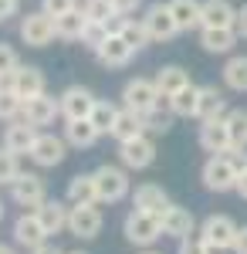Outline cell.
<instances>
[{"instance_id":"1","label":"cell","mask_w":247,"mask_h":254,"mask_svg":"<svg viewBox=\"0 0 247 254\" xmlns=\"http://www.w3.org/2000/svg\"><path fill=\"white\" fill-rule=\"evenodd\" d=\"M159 237H163V220H159V214L132 207L129 217H125V241L135 244V248H152Z\"/></svg>"},{"instance_id":"2","label":"cell","mask_w":247,"mask_h":254,"mask_svg":"<svg viewBox=\"0 0 247 254\" xmlns=\"http://www.w3.org/2000/svg\"><path fill=\"white\" fill-rule=\"evenodd\" d=\"M159 88H156V78H132L125 81V88H122V105L125 109H132V112H149L159 105Z\"/></svg>"},{"instance_id":"3","label":"cell","mask_w":247,"mask_h":254,"mask_svg":"<svg viewBox=\"0 0 247 254\" xmlns=\"http://www.w3.org/2000/svg\"><path fill=\"white\" fill-rule=\"evenodd\" d=\"M203 187H207L210 193H230V190H237V170L230 166L227 156H210L203 163Z\"/></svg>"},{"instance_id":"4","label":"cell","mask_w":247,"mask_h":254,"mask_svg":"<svg viewBox=\"0 0 247 254\" xmlns=\"http://www.w3.org/2000/svg\"><path fill=\"white\" fill-rule=\"evenodd\" d=\"M95 193H98V203H115V200H122V196L129 193V176L122 173L119 166H98L95 173Z\"/></svg>"},{"instance_id":"5","label":"cell","mask_w":247,"mask_h":254,"mask_svg":"<svg viewBox=\"0 0 247 254\" xmlns=\"http://www.w3.org/2000/svg\"><path fill=\"white\" fill-rule=\"evenodd\" d=\"M58 34H55V17L51 14H44V10H31L27 17L20 20V41L27 44V48H44V44H51Z\"/></svg>"},{"instance_id":"6","label":"cell","mask_w":247,"mask_h":254,"mask_svg":"<svg viewBox=\"0 0 247 254\" xmlns=\"http://www.w3.org/2000/svg\"><path fill=\"white\" fill-rule=\"evenodd\" d=\"M68 231L81 241H92L102 234V210L95 203H71L68 210Z\"/></svg>"},{"instance_id":"7","label":"cell","mask_w":247,"mask_h":254,"mask_svg":"<svg viewBox=\"0 0 247 254\" xmlns=\"http://www.w3.org/2000/svg\"><path fill=\"white\" fill-rule=\"evenodd\" d=\"M0 88H10L20 102H27V98H34V95L44 92V71L34 68V64H20L14 75H7V78H3Z\"/></svg>"},{"instance_id":"8","label":"cell","mask_w":247,"mask_h":254,"mask_svg":"<svg viewBox=\"0 0 247 254\" xmlns=\"http://www.w3.org/2000/svg\"><path fill=\"white\" fill-rule=\"evenodd\" d=\"M27 156L34 159L38 166H58V163H64V156H68V139L55 136V132H38V139H34V146H31V153Z\"/></svg>"},{"instance_id":"9","label":"cell","mask_w":247,"mask_h":254,"mask_svg":"<svg viewBox=\"0 0 247 254\" xmlns=\"http://www.w3.org/2000/svg\"><path fill=\"white\" fill-rule=\"evenodd\" d=\"M237 224L230 220L227 214H213L203 220V227H200V237L213 244V248H224V251H234V241H237Z\"/></svg>"},{"instance_id":"10","label":"cell","mask_w":247,"mask_h":254,"mask_svg":"<svg viewBox=\"0 0 247 254\" xmlns=\"http://www.w3.org/2000/svg\"><path fill=\"white\" fill-rule=\"evenodd\" d=\"M119 159L129 170H146V166H152V159H156V142L146 132L129 139V142H119Z\"/></svg>"},{"instance_id":"11","label":"cell","mask_w":247,"mask_h":254,"mask_svg":"<svg viewBox=\"0 0 247 254\" xmlns=\"http://www.w3.org/2000/svg\"><path fill=\"white\" fill-rule=\"evenodd\" d=\"M200 146L207 149L210 156H224L227 149H234V139H230V129H227V116L207 119L200 126Z\"/></svg>"},{"instance_id":"12","label":"cell","mask_w":247,"mask_h":254,"mask_svg":"<svg viewBox=\"0 0 247 254\" xmlns=\"http://www.w3.org/2000/svg\"><path fill=\"white\" fill-rule=\"evenodd\" d=\"M10 196H14V203H20V207L38 210L41 203L48 200V193H44V180L34 176V173H17V180L10 183Z\"/></svg>"},{"instance_id":"13","label":"cell","mask_w":247,"mask_h":254,"mask_svg":"<svg viewBox=\"0 0 247 254\" xmlns=\"http://www.w3.org/2000/svg\"><path fill=\"white\" fill-rule=\"evenodd\" d=\"M58 116H61V102L51 98L48 92L27 98V102H24V109H20V119H27L34 129H38V126H51Z\"/></svg>"},{"instance_id":"14","label":"cell","mask_w":247,"mask_h":254,"mask_svg":"<svg viewBox=\"0 0 247 254\" xmlns=\"http://www.w3.org/2000/svg\"><path fill=\"white\" fill-rule=\"evenodd\" d=\"M146 31H149L152 41H170L180 34V27H176V17H173L170 3H152L149 10H146Z\"/></svg>"},{"instance_id":"15","label":"cell","mask_w":247,"mask_h":254,"mask_svg":"<svg viewBox=\"0 0 247 254\" xmlns=\"http://www.w3.org/2000/svg\"><path fill=\"white\" fill-rule=\"evenodd\" d=\"M58 102H61V116H64V119H88L98 98L92 95L88 88L71 85V88H64V92H61V98H58Z\"/></svg>"},{"instance_id":"16","label":"cell","mask_w":247,"mask_h":254,"mask_svg":"<svg viewBox=\"0 0 247 254\" xmlns=\"http://www.w3.org/2000/svg\"><path fill=\"white\" fill-rule=\"evenodd\" d=\"M132 55H135L132 44L122 38L119 31H112V34L105 38V44H102V48L95 51V58L102 61L105 68H122V64H129V61H132Z\"/></svg>"},{"instance_id":"17","label":"cell","mask_w":247,"mask_h":254,"mask_svg":"<svg viewBox=\"0 0 247 254\" xmlns=\"http://www.w3.org/2000/svg\"><path fill=\"white\" fill-rule=\"evenodd\" d=\"M34 139H38V129L27 122V119H14V122H7V129H3V146L10 149V153H31V146H34Z\"/></svg>"},{"instance_id":"18","label":"cell","mask_w":247,"mask_h":254,"mask_svg":"<svg viewBox=\"0 0 247 254\" xmlns=\"http://www.w3.org/2000/svg\"><path fill=\"white\" fill-rule=\"evenodd\" d=\"M237 24V7L227 0H203L200 7V27H234Z\"/></svg>"},{"instance_id":"19","label":"cell","mask_w":247,"mask_h":254,"mask_svg":"<svg viewBox=\"0 0 247 254\" xmlns=\"http://www.w3.org/2000/svg\"><path fill=\"white\" fill-rule=\"evenodd\" d=\"M14 241L24 244V248H31V251L48 241V231H44V224H41V217L34 214V210L17 217V224H14Z\"/></svg>"},{"instance_id":"20","label":"cell","mask_w":247,"mask_h":254,"mask_svg":"<svg viewBox=\"0 0 247 254\" xmlns=\"http://www.w3.org/2000/svg\"><path fill=\"white\" fill-rule=\"evenodd\" d=\"M159 220H163V234L176 237V241H183V237L193 234V214L186 210V207H176V203H170L163 214H159Z\"/></svg>"},{"instance_id":"21","label":"cell","mask_w":247,"mask_h":254,"mask_svg":"<svg viewBox=\"0 0 247 254\" xmlns=\"http://www.w3.org/2000/svg\"><path fill=\"white\" fill-rule=\"evenodd\" d=\"M230 109H227V98L217 85H203L200 88V98H196V119L207 122V119H224Z\"/></svg>"},{"instance_id":"22","label":"cell","mask_w":247,"mask_h":254,"mask_svg":"<svg viewBox=\"0 0 247 254\" xmlns=\"http://www.w3.org/2000/svg\"><path fill=\"white\" fill-rule=\"evenodd\" d=\"M237 41H241V34L234 27H200V44L210 55H227V51H234Z\"/></svg>"},{"instance_id":"23","label":"cell","mask_w":247,"mask_h":254,"mask_svg":"<svg viewBox=\"0 0 247 254\" xmlns=\"http://www.w3.org/2000/svg\"><path fill=\"white\" fill-rule=\"evenodd\" d=\"M98 136H102V132L95 129L92 119H68V126H64V139H68V146H75V149L95 146Z\"/></svg>"},{"instance_id":"24","label":"cell","mask_w":247,"mask_h":254,"mask_svg":"<svg viewBox=\"0 0 247 254\" xmlns=\"http://www.w3.org/2000/svg\"><path fill=\"white\" fill-rule=\"evenodd\" d=\"M68 210L71 207H64L61 200H44L34 214L41 217V224H44V231H48V237L51 234H61V231H68Z\"/></svg>"},{"instance_id":"25","label":"cell","mask_w":247,"mask_h":254,"mask_svg":"<svg viewBox=\"0 0 247 254\" xmlns=\"http://www.w3.org/2000/svg\"><path fill=\"white\" fill-rule=\"evenodd\" d=\"M132 207L163 214V210L170 207V196H166L163 187H156V183H142V187H135V193H132Z\"/></svg>"},{"instance_id":"26","label":"cell","mask_w":247,"mask_h":254,"mask_svg":"<svg viewBox=\"0 0 247 254\" xmlns=\"http://www.w3.org/2000/svg\"><path fill=\"white\" fill-rule=\"evenodd\" d=\"M142 132H146V126H142V116L122 105V109H119V119H115V126H112V132H109V136H112L115 142H129V139L142 136Z\"/></svg>"},{"instance_id":"27","label":"cell","mask_w":247,"mask_h":254,"mask_svg":"<svg viewBox=\"0 0 247 254\" xmlns=\"http://www.w3.org/2000/svg\"><path fill=\"white\" fill-rule=\"evenodd\" d=\"M85 24H88L85 10H81V7H75V10H68V14L55 17V34H58L61 41H81V34H85Z\"/></svg>"},{"instance_id":"28","label":"cell","mask_w":247,"mask_h":254,"mask_svg":"<svg viewBox=\"0 0 247 254\" xmlns=\"http://www.w3.org/2000/svg\"><path fill=\"white\" fill-rule=\"evenodd\" d=\"M186 85H190V75H186L180 64H166V68L156 71V88H159V95H163V98L176 95V92L186 88Z\"/></svg>"},{"instance_id":"29","label":"cell","mask_w":247,"mask_h":254,"mask_svg":"<svg viewBox=\"0 0 247 254\" xmlns=\"http://www.w3.org/2000/svg\"><path fill=\"white\" fill-rule=\"evenodd\" d=\"M200 7H203V0H170V10H173V17H176V27H180V31L200 27Z\"/></svg>"},{"instance_id":"30","label":"cell","mask_w":247,"mask_h":254,"mask_svg":"<svg viewBox=\"0 0 247 254\" xmlns=\"http://www.w3.org/2000/svg\"><path fill=\"white\" fill-rule=\"evenodd\" d=\"M115 31L132 44V51H142L149 44V31H146V20H132V17H119L115 20Z\"/></svg>"},{"instance_id":"31","label":"cell","mask_w":247,"mask_h":254,"mask_svg":"<svg viewBox=\"0 0 247 254\" xmlns=\"http://www.w3.org/2000/svg\"><path fill=\"white\" fill-rule=\"evenodd\" d=\"M68 200H71V203H98L95 176H92V173L71 176V180H68Z\"/></svg>"},{"instance_id":"32","label":"cell","mask_w":247,"mask_h":254,"mask_svg":"<svg viewBox=\"0 0 247 254\" xmlns=\"http://www.w3.org/2000/svg\"><path fill=\"white\" fill-rule=\"evenodd\" d=\"M196 98H200V88L190 81L186 88H180V92H176V95H170L166 102H170V112H173V116L190 119V116H196Z\"/></svg>"},{"instance_id":"33","label":"cell","mask_w":247,"mask_h":254,"mask_svg":"<svg viewBox=\"0 0 247 254\" xmlns=\"http://www.w3.org/2000/svg\"><path fill=\"white\" fill-rule=\"evenodd\" d=\"M224 85L230 92H247V55H234L224 64Z\"/></svg>"},{"instance_id":"34","label":"cell","mask_w":247,"mask_h":254,"mask_svg":"<svg viewBox=\"0 0 247 254\" xmlns=\"http://www.w3.org/2000/svg\"><path fill=\"white\" fill-rule=\"evenodd\" d=\"M142 126H146V132H152V136H166L173 129V112H163L156 105L149 112H142Z\"/></svg>"},{"instance_id":"35","label":"cell","mask_w":247,"mask_h":254,"mask_svg":"<svg viewBox=\"0 0 247 254\" xmlns=\"http://www.w3.org/2000/svg\"><path fill=\"white\" fill-rule=\"evenodd\" d=\"M92 122H95V129L98 132H112V126H115V119H119V105H112V102H102L98 98L95 102V109H92Z\"/></svg>"},{"instance_id":"36","label":"cell","mask_w":247,"mask_h":254,"mask_svg":"<svg viewBox=\"0 0 247 254\" xmlns=\"http://www.w3.org/2000/svg\"><path fill=\"white\" fill-rule=\"evenodd\" d=\"M227 129H230L234 146L247 149V112H244V109H230V112H227Z\"/></svg>"},{"instance_id":"37","label":"cell","mask_w":247,"mask_h":254,"mask_svg":"<svg viewBox=\"0 0 247 254\" xmlns=\"http://www.w3.org/2000/svg\"><path fill=\"white\" fill-rule=\"evenodd\" d=\"M109 34H112V27H109V24H102V20H88V24H85V34H81V44H85V48H92V51H98V48L105 44Z\"/></svg>"},{"instance_id":"38","label":"cell","mask_w":247,"mask_h":254,"mask_svg":"<svg viewBox=\"0 0 247 254\" xmlns=\"http://www.w3.org/2000/svg\"><path fill=\"white\" fill-rule=\"evenodd\" d=\"M81 10H85L88 20H102V24H109L112 17H119L112 0H81Z\"/></svg>"},{"instance_id":"39","label":"cell","mask_w":247,"mask_h":254,"mask_svg":"<svg viewBox=\"0 0 247 254\" xmlns=\"http://www.w3.org/2000/svg\"><path fill=\"white\" fill-rule=\"evenodd\" d=\"M17 173H20V163H17V153H10L7 146H0V187L7 183H14L17 180Z\"/></svg>"},{"instance_id":"40","label":"cell","mask_w":247,"mask_h":254,"mask_svg":"<svg viewBox=\"0 0 247 254\" xmlns=\"http://www.w3.org/2000/svg\"><path fill=\"white\" fill-rule=\"evenodd\" d=\"M20 109H24V102H20L10 88H0V122H14V119H20Z\"/></svg>"},{"instance_id":"41","label":"cell","mask_w":247,"mask_h":254,"mask_svg":"<svg viewBox=\"0 0 247 254\" xmlns=\"http://www.w3.org/2000/svg\"><path fill=\"white\" fill-rule=\"evenodd\" d=\"M20 68V58H17V51L10 48V44H0V75L7 78V75H14Z\"/></svg>"},{"instance_id":"42","label":"cell","mask_w":247,"mask_h":254,"mask_svg":"<svg viewBox=\"0 0 247 254\" xmlns=\"http://www.w3.org/2000/svg\"><path fill=\"white\" fill-rule=\"evenodd\" d=\"M75 7H78V0H41V10L51 14V17H61L68 10H75Z\"/></svg>"},{"instance_id":"43","label":"cell","mask_w":247,"mask_h":254,"mask_svg":"<svg viewBox=\"0 0 247 254\" xmlns=\"http://www.w3.org/2000/svg\"><path fill=\"white\" fill-rule=\"evenodd\" d=\"M176 254H210V244L203 241V237H183Z\"/></svg>"},{"instance_id":"44","label":"cell","mask_w":247,"mask_h":254,"mask_svg":"<svg viewBox=\"0 0 247 254\" xmlns=\"http://www.w3.org/2000/svg\"><path fill=\"white\" fill-rule=\"evenodd\" d=\"M224 156L230 159V166L237 170V176H241V173H247V149H241V146H234V149H227Z\"/></svg>"},{"instance_id":"45","label":"cell","mask_w":247,"mask_h":254,"mask_svg":"<svg viewBox=\"0 0 247 254\" xmlns=\"http://www.w3.org/2000/svg\"><path fill=\"white\" fill-rule=\"evenodd\" d=\"M115 14L119 17H129V14H135V7H139V0H112Z\"/></svg>"},{"instance_id":"46","label":"cell","mask_w":247,"mask_h":254,"mask_svg":"<svg viewBox=\"0 0 247 254\" xmlns=\"http://www.w3.org/2000/svg\"><path fill=\"white\" fill-rule=\"evenodd\" d=\"M17 7H20V0H0V24L14 17V14H17Z\"/></svg>"},{"instance_id":"47","label":"cell","mask_w":247,"mask_h":254,"mask_svg":"<svg viewBox=\"0 0 247 254\" xmlns=\"http://www.w3.org/2000/svg\"><path fill=\"white\" fill-rule=\"evenodd\" d=\"M234 31H237L241 38H247V3L237 7V24H234Z\"/></svg>"},{"instance_id":"48","label":"cell","mask_w":247,"mask_h":254,"mask_svg":"<svg viewBox=\"0 0 247 254\" xmlns=\"http://www.w3.org/2000/svg\"><path fill=\"white\" fill-rule=\"evenodd\" d=\"M234 254H247V227L237 231V241H234Z\"/></svg>"},{"instance_id":"49","label":"cell","mask_w":247,"mask_h":254,"mask_svg":"<svg viewBox=\"0 0 247 254\" xmlns=\"http://www.w3.org/2000/svg\"><path fill=\"white\" fill-rule=\"evenodd\" d=\"M31 254H64V251H58L55 244H48V241H44V244H38V248H34Z\"/></svg>"},{"instance_id":"50","label":"cell","mask_w":247,"mask_h":254,"mask_svg":"<svg viewBox=\"0 0 247 254\" xmlns=\"http://www.w3.org/2000/svg\"><path fill=\"white\" fill-rule=\"evenodd\" d=\"M237 196H241V200H247V173L237 176Z\"/></svg>"},{"instance_id":"51","label":"cell","mask_w":247,"mask_h":254,"mask_svg":"<svg viewBox=\"0 0 247 254\" xmlns=\"http://www.w3.org/2000/svg\"><path fill=\"white\" fill-rule=\"evenodd\" d=\"M0 254H14V248H7V244H0Z\"/></svg>"},{"instance_id":"52","label":"cell","mask_w":247,"mask_h":254,"mask_svg":"<svg viewBox=\"0 0 247 254\" xmlns=\"http://www.w3.org/2000/svg\"><path fill=\"white\" fill-rule=\"evenodd\" d=\"M142 254H159V251H149V248H146V251H142Z\"/></svg>"},{"instance_id":"53","label":"cell","mask_w":247,"mask_h":254,"mask_svg":"<svg viewBox=\"0 0 247 254\" xmlns=\"http://www.w3.org/2000/svg\"><path fill=\"white\" fill-rule=\"evenodd\" d=\"M68 254H85V251H68Z\"/></svg>"},{"instance_id":"54","label":"cell","mask_w":247,"mask_h":254,"mask_svg":"<svg viewBox=\"0 0 247 254\" xmlns=\"http://www.w3.org/2000/svg\"><path fill=\"white\" fill-rule=\"evenodd\" d=\"M0 220H3V207H0Z\"/></svg>"},{"instance_id":"55","label":"cell","mask_w":247,"mask_h":254,"mask_svg":"<svg viewBox=\"0 0 247 254\" xmlns=\"http://www.w3.org/2000/svg\"><path fill=\"white\" fill-rule=\"evenodd\" d=\"M0 85H3V75H0Z\"/></svg>"}]
</instances>
